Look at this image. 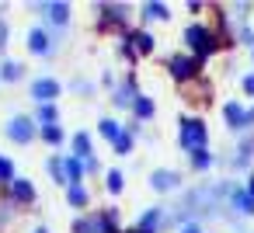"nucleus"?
Returning a JSON list of instances; mask_svg holds the SVG:
<instances>
[{"mask_svg": "<svg viewBox=\"0 0 254 233\" xmlns=\"http://www.w3.org/2000/svg\"><path fill=\"white\" fill-rule=\"evenodd\" d=\"M21 70H25L21 63H4V66H0V80H7V84L11 80H21Z\"/></svg>", "mask_w": 254, "mask_h": 233, "instance_id": "5701e85b", "label": "nucleus"}, {"mask_svg": "<svg viewBox=\"0 0 254 233\" xmlns=\"http://www.w3.org/2000/svg\"><path fill=\"white\" fill-rule=\"evenodd\" d=\"M11 198H14V202H32V198H35L32 181H28V177H14V181H11Z\"/></svg>", "mask_w": 254, "mask_h": 233, "instance_id": "9d476101", "label": "nucleus"}, {"mask_svg": "<svg viewBox=\"0 0 254 233\" xmlns=\"http://www.w3.org/2000/svg\"><path fill=\"white\" fill-rule=\"evenodd\" d=\"M244 91H247V94H254V73H251V77H244Z\"/></svg>", "mask_w": 254, "mask_h": 233, "instance_id": "2f4dec72", "label": "nucleus"}, {"mask_svg": "<svg viewBox=\"0 0 254 233\" xmlns=\"http://www.w3.org/2000/svg\"><path fill=\"white\" fill-rule=\"evenodd\" d=\"M7 136H11L14 143H32V139H35V118H25V115L11 118V122H7Z\"/></svg>", "mask_w": 254, "mask_h": 233, "instance_id": "39448f33", "label": "nucleus"}, {"mask_svg": "<svg viewBox=\"0 0 254 233\" xmlns=\"http://www.w3.org/2000/svg\"><path fill=\"white\" fill-rule=\"evenodd\" d=\"M101 11H105V21H108V25H112V21L122 25V21L129 18V7H126V4H119V7H101Z\"/></svg>", "mask_w": 254, "mask_h": 233, "instance_id": "a211bd4d", "label": "nucleus"}, {"mask_svg": "<svg viewBox=\"0 0 254 233\" xmlns=\"http://www.w3.org/2000/svg\"><path fill=\"white\" fill-rule=\"evenodd\" d=\"M230 198H233V209H237L240 216H251V212H254V198H251L247 191H240V188H233V195H230Z\"/></svg>", "mask_w": 254, "mask_h": 233, "instance_id": "2eb2a0df", "label": "nucleus"}, {"mask_svg": "<svg viewBox=\"0 0 254 233\" xmlns=\"http://www.w3.org/2000/svg\"><path fill=\"white\" fill-rule=\"evenodd\" d=\"M181 146L185 150H205V122L202 118H185L181 122Z\"/></svg>", "mask_w": 254, "mask_h": 233, "instance_id": "f03ea898", "label": "nucleus"}, {"mask_svg": "<svg viewBox=\"0 0 254 233\" xmlns=\"http://www.w3.org/2000/svg\"><path fill=\"white\" fill-rule=\"evenodd\" d=\"M122 184H126V177H122L119 171H108V177H105V188H108V191H122Z\"/></svg>", "mask_w": 254, "mask_h": 233, "instance_id": "c85d7f7f", "label": "nucleus"}, {"mask_svg": "<svg viewBox=\"0 0 254 233\" xmlns=\"http://www.w3.org/2000/svg\"><path fill=\"white\" fill-rule=\"evenodd\" d=\"M108 233H119V230H108Z\"/></svg>", "mask_w": 254, "mask_h": 233, "instance_id": "4c0bfd02", "label": "nucleus"}, {"mask_svg": "<svg viewBox=\"0 0 254 233\" xmlns=\"http://www.w3.org/2000/svg\"><path fill=\"white\" fill-rule=\"evenodd\" d=\"M35 122H42V125H56V122H60V112H56L53 105H39V115H35Z\"/></svg>", "mask_w": 254, "mask_h": 233, "instance_id": "6ab92c4d", "label": "nucleus"}, {"mask_svg": "<svg viewBox=\"0 0 254 233\" xmlns=\"http://www.w3.org/2000/svg\"><path fill=\"white\" fill-rule=\"evenodd\" d=\"M122 49H126V56H146V53H153V35L150 32H132L129 46H122Z\"/></svg>", "mask_w": 254, "mask_h": 233, "instance_id": "423d86ee", "label": "nucleus"}, {"mask_svg": "<svg viewBox=\"0 0 254 233\" xmlns=\"http://www.w3.org/2000/svg\"><path fill=\"white\" fill-rule=\"evenodd\" d=\"M223 118H226L230 129H247V112H244L237 101H230V105L223 108Z\"/></svg>", "mask_w": 254, "mask_h": 233, "instance_id": "1a4fd4ad", "label": "nucleus"}, {"mask_svg": "<svg viewBox=\"0 0 254 233\" xmlns=\"http://www.w3.org/2000/svg\"><path fill=\"white\" fill-rule=\"evenodd\" d=\"M181 233H202V226L198 223H188V226H181Z\"/></svg>", "mask_w": 254, "mask_h": 233, "instance_id": "473e14b6", "label": "nucleus"}, {"mask_svg": "<svg viewBox=\"0 0 254 233\" xmlns=\"http://www.w3.org/2000/svg\"><path fill=\"white\" fill-rule=\"evenodd\" d=\"M28 49L39 53V56H46V53L53 49V42H49V35H46L42 28H32V32H28Z\"/></svg>", "mask_w": 254, "mask_h": 233, "instance_id": "9b49d317", "label": "nucleus"}, {"mask_svg": "<svg viewBox=\"0 0 254 233\" xmlns=\"http://www.w3.org/2000/svg\"><path fill=\"white\" fill-rule=\"evenodd\" d=\"M49 174L56 177V184H66V174H63V160H60V157L49 160Z\"/></svg>", "mask_w": 254, "mask_h": 233, "instance_id": "cd10ccee", "label": "nucleus"}, {"mask_svg": "<svg viewBox=\"0 0 254 233\" xmlns=\"http://www.w3.org/2000/svg\"><path fill=\"white\" fill-rule=\"evenodd\" d=\"M150 184H153V191H174L181 184V177L174 171H153L150 174Z\"/></svg>", "mask_w": 254, "mask_h": 233, "instance_id": "6e6552de", "label": "nucleus"}, {"mask_svg": "<svg viewBox=\"0 0 254 233\" xmlns=\"http://www.w3.org/2000/svg\"><path fill=\"white\" fill-rule=\"evenodd\" d=\"M11 184L14 181V164H11V157H0V184Z\"/></svg>", "mask_w": 254, "mask_h": 233, "instance_id": "bb28decb", "label": "nucleus"}, {"mask_svg": "<svg viewBox=\"0 0 254 233\" xmlns=\"http://www.w3.org/2000/svg\"><path fill=\"white\" fill-rule=\"evenodd\" d=\"M101 136H105V139H112V143H115V139H119V136H122V125H119V122H115V118H101Z\"/></svg>", "mask_w": 254, "mask_h": 233, "instance_id": "412c9836", "label": "nucleus"}, {"mask_svg": "<svg viewBox=\"0 0 254 233\" xmlns=\"http://www.w3.org/2000/svg\"><path fill=\"white\" fill-rule=\"evenodd\" d=\"M247 195H251V198H254V174H251V177H247Z\"/></svg>", "mask_w": 254, "mask_h": 233, "instance_id": "72a5a7b5", "label": "nucleus"}, {"mask_svg": "<svg viewBox=\"0 0 254 233\" xmlns=\"http://www.w3.org/2000/svg\"><path fill=\"white\" fill-rule=\"evenodd\" d=\"M139 94H136V87H132V80L129 84H119L115 87V94H112V101L119 105V108H132V101H136Z\"/></svg>", "mask_w": 254, "mask_h": 233, "instance_id": "f8f14e48", "label": "nucleus"}, {"mask_svg": "<svg viewBox=\"0 0 254 233\" xmlns=\"http://www.w3.org/2000/svg\"><path fill=\"white\" fill-rule=\"evenodd\" d=\"M185 42H188V49L195 53V59H205L209 53H216V49H219V39H216L205 25H188Z\"/></svg>", "mask_w": 254, "mask_h": 233, "instance_id": "f257e3e1", "label": "nucleus"}, {"mask_svg": "<svg viewBox=\"0 0 254 233\" xmlns=\"http://www.w3.org/2000/svg\"><path fill=\"white\" fill-rule=\"evenodd\" d=\"M132 233H143V230H132Z\"/></svg>", "mask_w": 254, "mask_h": 233, "instance_id": "e433bc0d", "label": "nucleus"}, {"mask_svg": "<svg viewBox=\"0 0 254 233\" xmlns=\"http://www.w3.org/2000/svg\"><path fill=\"white\" fill-rule=\"evenodd\" d=\"M63 174H66V184H80V177H84L80 160L77 157H63Z\"/></svg>", "mask_w": 254, "mask_h": 233, "instance_id": "4468645a", "label": "nucleus"}, {"mask_svg": "<svg viewBox=\"0 0 254 233\" xmlns=\"http://www.w3.org/2000/svg\"><path fill=\"white\" fill-rule=\"evenodd\" d=\"M49 11V21L53 25H66L70 21V4H42Z\"/></svg>", "mask_w": 254, "mask_h": 233, "instance_id": "dca6fc26", "label": "nucleus"}, {"mask_svg": "<svg viewBox=\"0 0 254 233\" xmlns=\"http://www.w3.org/2000/svg\"><path fill=\"white\" fill-rule=\"evenodd\" d=\"M160 219H164V209L157 205V209H146L143 216H139V226L136 230H143V233H153L157 226H160Z\"/></svg>", "mask_w": 254, "mask_h": 233, "instance_id": "ddd939ff", "label": "nucleus"}, {"mask_svg": "<svg viewBox=\"0 0 254 233\" xmlns=\"http://www.w3.org/2000/svg\"><path fill=\"white\" fill-rule=\"evenodd\" d=\"M32 98H35L39 105H53V101L60 98V80H53V77L32 80Z\"/></svg>", "mask_w": 254, "mask_h": 233, "instance_id": "20e7f679", "label": "nucleus"}, {"mask_svg": "<svg viewBox=\"0 0 254 233\" xmlns=\"http://www.w3.org/2000/svg\"><path fill=\"white\" fill-rule=\"evenodd\" d=\"M32 233H49V230H42V226H39V230H32Z\"/></svg>", "mask_w": 254, "mask_h": 233, "instance_id": "c9c22d12", "label": "nucleus"}, {"mask_svg": "<svg viewBox=\"0 0 254 233\" xmlns=\"http://www.w3.org/2000/svg\"><path fill=\"white\" fill-rule=\"evenodd\" d=\"M77 233H108V230H115L105 216H98V212H91V216H84V219H77V226H73Z\"/></svg>", "mask_w": 254, "mask_h": 233, "instance_id": "0eeeda50", "label": "nucleus"}, {"mask_svg": "<svg viewBox=\"0 0 254 233\" xmlns=\"http://www.w3.org/2000/svg\"><path fill=\"white\" fill-rule=\"evenodd\" d=\"M66 198H70V205H77V209H80V205H87V198H91V195H87V188H84V184H70V195H66Z\"/></svg>", "mask_w": 254, "mask_h": 233, "instance_id": "4be33fe9", "label": "nucleus"}, {"mask_svg": "<svg viewBox=\"0 0 254 233\" xmlns=\"http://www.w3.org/2000/svg\"><path fill=\"white\" fill-rule=\"evenodd\" d=\"M42 139H46L49 146H60V143H63V129H60V125H46V129H42Z\"/></svg>", "mask_w": 254, "mask_h": 233, "instance_id": "393cba45", "label": "nucleus"}, {"mask_svg": "<svg viewBox=\"0 0 254 233\" xmlns=\"http://www.w3.org/2000/svg\"><path fill=\"white\" fill-rule=\"evenodd\" d=\"M209 164H212V153H209V150H195V153H191V167H195V171H205Z\"/></svg>", "mask_w": 254, "mask_h": 233, "instance_id": "a878e982", "label": "nucleus"}, {"mask_svg": "<svg viewBox=\"0 0 254 233\" xmlns=\"http://www.w3.org/2000/svg\"><path fill=\"white\" fill-rule=\"evenodd\" d=\"M112 146H115V153H129V150H132V136H129V132H122Z\"/></svg>", "mask_w": 254, "mask_h": 233, "instance_id": "c756f323", "label": "nucleus"}, {"mask_svg": "<svg viewBox=\"0 0 254 233\" xmlns=\"http://www.w3.org/2000/svg\"><path fill=\"white\" fill-rule=\"evenodd\" d=\"M4 46H7V25L0 21V49H4Z\"/></svg>", "mask_w": 254, "mask_h": 233, "instance_id": "7c9ffc66", "label": "nucleus"}, {"mask_svg": "<svg viewBox=\"0 0 254 233\" xmlns=\"http://www.w3.org/2000/svg\"><path fill=\"white\" fill-rule=\"evenodd\" d=\"M132 112H136V115H139V118H150V115H153V101H150V98H143V94H139V98H136V101H132Z\"/></svg>", "mask_w": 254, "mask_h": 233, "instance_id": "b1692460", "label": "nucleus"}, {"mask_svg": "<svg viewBox=\"0 0 254 233\" xmlns=\"http://www.w3.org/2000/svg\"><path fill=\"white\" fill-rule=\"evenodd\" d=\"M143 18L164 21V18H167V7H164V4H157V0H150V4H143Z\"/></svg>", "mask_w": 254, "mask_h": 233, "instance_id": "aec40b11", "label": "nucleus"}, {"mask_svg": "<svg viewBox=\"0 0 254 233\" xmlns=\"http://www.w3.org/2000/svg\"><path fill=\"white\" fill-rule=\"evenodd\" d=\"M247 125H254V108H251V112H247Z\"/></svg>", "mask_w": 254, "mask_h": 233, "instance_id": "f704fd0d", "label": "nucleus"}, {"mask_svg": "<svg viewBox=\"0 0 254 233\" xmlns=\"http://www.w3.org/2000/svg\"><path fill=\"white\" fill-rule=\"evenodd\" d=\"M73 153H77V160H87L91 157V136L87 132H77L73 136Z\"/></svg>", "mask_w": 254, "mask_h": 233, "instance_id": "f3484780", "label": "nucleus"}, {"mask_svg": "<svg viewBox=\"0 0 254 233\" xmlns=\"http://www.w3.org/2000/svg\"><path fill=\"white\" fill-rule=\"evenodd\" d=\"M167 70H171L174 80L185 84V80H191V77L198 73V59H195V56H171V59H167Z\"/></svg>", "mask_w": 254, "mask_h": 233, "instance_id": "7ed1b4c3", "label": "nucleus"}]
</instances>
